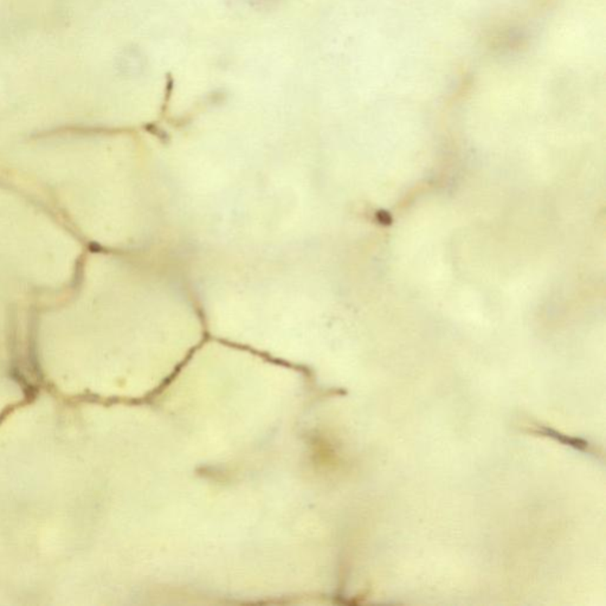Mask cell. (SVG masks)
<instances>
[{"instance_id":"cell-1","label":"cell","mask_w":606,"mask_h":606,"mask_svg":"<svg viewBox=\"0 0 606 606\" xmlns=\"http://www.w3.org/2000/svg\"><path fill=\"white\" fill-rule=\"evenodd\" d=\"M530 432L535 434V435L547 436L550 439H555L558 442L568 445L571 448H575L577 450L587 451V452H593L592 449H590L589 443L582 441V439H575V437H568V436L562 435L558 431L550 429L548 427H543L540 424H530Z\"/></svg>"}]
</instances>
